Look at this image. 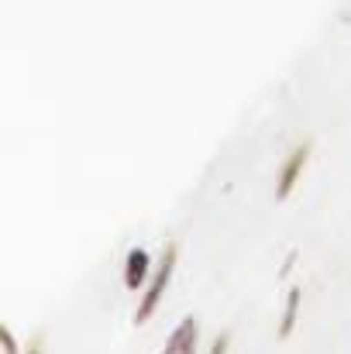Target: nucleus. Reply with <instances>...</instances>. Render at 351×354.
<instances>
[{
  "instance_id": "obj_6",
  "label": "nucleus",
  "mask_w": 351,
  "mask_h": 354,
  "mask_svg": "<svg viewBox=\"0 0 351 354\" xmlns=\"http://www.w3.org/2000/svg\"><path fill=\"white\" fill-rule=\"evenodd\" d=\"M0 337H3V348H7V354H17V341H14V334H10L7 327H3V334H0Z\"/></svg>"
},
{
  "instance_id": "obj_4",
  "label": "nucleus",
  "mask_w": 351,
  "mask_h": 354,
  "mask_svg": "<svg viewBox=\"0 0 351 354\" xmlns=\"http://www.w3.org/2000/svg\"><path fill=\"white\" fill-rule=\"evenodd\" d=\"M145 279H148V251L145 248H131L127 251V261H124V286L127 289H138Z\"/></svg>"
},
{
  "instance_id": "obj_8",
  "label": "nucleus",
  "mask_w": 351,
  "mask_h": 354,
  "mask_svg": "<svg viewBox=\"0 0 351 354\" xmlns=\"http://www.w3.org/2000/svg\"><path fill=\"white\" fill-rule=\"evenodd\" d=\"M28 354H42V344H38V341H35V344H31V348H28Z\"/></svg>"
},
{
  "instance_id": "obj_9",
  "label": "nucleus",
  "mask_w": 351,
  "mask_h": 354,
  "mask_svg": "<svg viewBox=\"0 0 351 354\" xmlns=\"http://www.w3.org/2000/svg\"><path fill=\"white\" fill-rule=\"evenodd\" d=\"M183 354H193V351H183Z\"/></svg>"
},
{
  "instance_id": "obj_1",
  "label": "nucleus",
  "mask_w": 351,
  "mask_h": 354,
  "mask_svg": "<svg viewBox=\"0 0 351 354\" xmlns=\"http://www.w3.org/2000/svg\"><path fill=\"white\" fill-rule=\"evenodd\" d=\"M172 268H176V244H165L162 261H159V272L152 275L148 292L141 296V303H138V310H134V324H145V320L155 313V306H159V299H162V292H165V286H169V279H172Z\"/></svg>"
},
{
  "instance_id": "obj_7",
  "label": "nucleus",
  "mask_w": 351,
  "mask_h": 354,
  "mask_svg": "<svg viewBox=\"0 0 351 354\" xmlns=\"http://www.w3.org/2000/svg\"><path fill=\"white\" fill-rule=\"evenodd\" d=\"M210 354H228V334H221V337H217V344L210 348Z\"/></svg>"
},
{
  "instance_id": "obj_5",
  "label": "nucleus",
  "mask_w": 351,
  "mask_h": 354,
  "mask_svg": "<svg viewBox=\"0 0 351 354\" xmlns=\"http://www.w3.org/2000/svg\"><path fill=\"white\" fill-rule=\"evenodd\" d=\"M300 299H303V289L293 286L289 296H286V310H282V324H279V337H289L293 327H296V313H300Z\"/></svg>"
},
{
  "instance_id": "obj_3",
  "label": "nucleus",
  "mask_w": 351,
  "mask_h": 354,
  "mask_svg": "<svg viewBox=\"0 0 351 354\" xmlns=\"http://www.w3.org/2000/svg\"><path fill=\"white\" fill-rule=\"evenodd\" d=\"M197 334H200V327H197V320L193 317H186L176 330H172V337L165 341V348L162 354H183V351H193L197 348Z\"/></svg>"
},
{
  "instance_id": "obj_2",
  "label": "nucleus",
  "mask_w": 351,
  "mask_h": 354,
  "mask_svg": "<svg viewBox=\"0 0 351 354\" xmlns=\"http://www.w3.org/2000/svg\"><path fill=\"white\" fill-rule=\"evenodd\" d=\"M307 158H310V145H300V148L289 155V162L282 165V176H279V189H276L279 200H286V196L293 193V186H296V179H300L303 165H307Z\"/></svg>"
}]
</instances>
